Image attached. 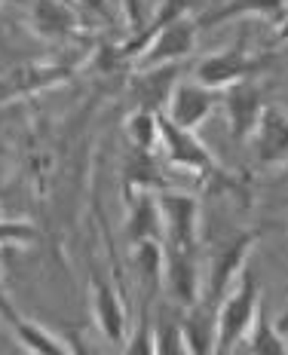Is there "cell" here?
Instances as JSON below:
<instances>
[{
  "mask_svg": "<svg viewBox=\"0 0 288 355\" xmlns=\"http://www.w3.org/2000/svg\"><path fill=\"white\" fill-rule=\"evenodd\" d=\"M261 282H257L252 266H242L230 291L218 303V337H215V355H233V349L248 337L252 324L261 313Z\"/></svg>",
  "mask_w": 288,
  "mask_h": 355,
  "instance_id": "obj_1",
  "label": "cell"
},
{
  "mask_svg": "<svg viewBox=\"0 0 288 355\" xmlns=\"http://www.w3.org/2000/svg\"><path fill=\"white\" fill-rule=\"evenodd\" d=\"M160 150L172 168H181V172L194 175L199 181H218V184H224V187H236V181L221 168L215 153L199 141L196 132L178 129V125H172L162 114H160Z\"/></svg>",
  "mask_w": 288,
  "mask_h": 355,
  "instance_id": "obj_2",
  "label": "cell"
},
{
  "mask_svg": "<svg viewBox=\"0 0 288 355\" xmlns=\"http://www.w3.org/2000/svg\"><path fill=\"white\" fill-rule=\"evenodd\" d=\"M267 68H270V55L248 53L246 40H236L233 46L218 49V53L199 58V64L194 68V80L205 89L224 92V89H230L236 83L257 80Z\"/></svg>",
  "mask_w": 288,
  "mask_h": 355,
  "instance_id": "obj_3",
  "label": "cell"
},
{
  "mask_svg": "<svg viewBox=\"0 0 288 355\" xmlns=\"http://www.w3.org/2000/svg\"><path fill=\"white\" fill-rule=\"evenodd\" d=\"M162 288L169 303L187 309L203 297V272H199V245L178 248L162 245Z\"/></svg>",
  "mask_w": 288,
  "mask_h": 355,
  "instance_id": "obj_4",
  "label": "cell"
},
{
  "mask_svg": "<svg viewBox=\"0 0 288 355\" xmlns=\"http://www.w3.org/2000/svg\"><path fill=\"white\" fill-rule=\"evenodd\" d=\"M261 233L257 230H248V233H233L224 245L215 248L212 254V263H209V272L203 276V297L212 300V303H221L230 285L236 282V276L242 272V266L248 263V254L252 248L257 245Z\"/></svg>",
  "mask_w": 288,
  "mask_h": 355,
  "instance_id": "obj_5",
  "label": "cell"
},
{
  "mask_svg": "<svg viewBox=\"0 0 288 355\" xmlns=\"http://www.w3.org/2000/svg\"><path fill=\"white\" fill-rule=\"evenodd\" d=\"M160 218H162V245L194 248L199 245V196L184 193V190L166 187L157 193Z\"/></svg>",
  "mask_w": 288,
  "mask_h": 355,
  "instance_id": "obj_6",
  "label": "cell"
},
{
  "mask_svg": "<svg viewBox=\"0 0 288 355\" xmlns=\"http://www.w3.org/2000/svg\"><path fill=\"white\" fill-rule=\"evenodd\" d=\"M90 313L99 328V334L108 340L110 346H123L129 334V309L123 306V294L114 279L105 272L92 270L90 276Z\"/></svg>",
  "mask_w": 288,
  "mask_h": 355,
  "instance_id": "obj_7",
  "label": "cell"
},
{
  "mask_svg": "<svg viewBox=\"0 0 288 355\" xmlns=\"http://www.w3.org/2000/svg\"><path fill=\"white\" fill-rule=\"evenodd\" d=\"M196 37H199L196 16L194 12L181 16L178 21L162 28L142 53L135 55V71H151V68H162V64H184V58L194 55Z\"/></svg>",
  "mask_w": 288,
  "mask_h": 355,
  "instance_id": "obj_8",
  "label": "cell"
},
{
  "mask_svg": "<svg viewBox=\"0 0 288 355\" xmlns=\"http://www.w3.org/2000/svg\"><path fill=\"white\" fill-rule=\"evenodd\" d=\"M218 107L224 110V120H227V129H230V138L236 144H246L252 138L257 120H261L264 107V86L257 80H246V83H236L230 89L221 92V101Z\"/></svg>",
  "mask_w": 288,
  "mask_h": 355,
  "instance_id": "obj_9",
  "label": "cell"
},
{
  "mask_svg": "<svg viewBox=\"0 0 288 355\" xmlns=\"http://www.w3.org/2000/svg\"><path fill=\"white\" fill-rule=\"evenodd\" d=\"M218 101H221V92H215V89L199 86L196 80H178L172 95H169L166 107H162V116L172 125H178V129L196 132L199 125L215 114Z\"/></svg>",
  "mask_w": 288,
  "mask_h": 355,
  "instance_id": "obj_10",
  "label": "cell"
},
{
  "mask_svg": "<svg viewBox=\"0 0 288 355\" xmlns=\"http://www.w3.org/2000/svg\"><path fill=\"white\" fill-rule=\"evenodd\" d=\"M252 150L257 166L276 168L288 162V110L279 105H267L252 132Z\"/></svg>",
  "mask_w": 288,
  "mask_h": 355,
  "instance_id": "obj_11",
  "label": "cell"
},
{
  "mask_svg": "<svg viewBox=\"0 0 288 355\" xmlns=\"http://www.w3.org/2000/svg\"><path fill=\"white\" fill-rule=\"evenodd\" d=\"M285 12H288V0H212L196 16V25L199 31H212V28L233 19H261L276 25Z\"/></svg>",
  "mask_w": 288,
  "mask_h": 355,
  "instance_id": "obj_12",
  "label": "cell"
},
{
  "mask_svg": "<svg viewBox=\"0 0 288 355\" xmlns=\"http://www.w3.org/2000/svg\"><path fill=\"white\" fill-rule=\"evenodd\" d=\"M126 205V218H123V236L126 245L135 248L142 242H162V218H160V202L153 190H142L123 199Z\"/></svg>",
  "mask_w": 288,
  "mask_h": 355,
  "instance_id": "obj_13",
  "label": "cell"
},
{
  "mask_svg": "<svg viewBox=\"0 0 288 355\" xmlns=\"http://www.w3.org/2000/svg\"><path fill=\"white\" fill-rule=\"evenodd\" d=\"M181 334L190 355H215L218 337V303L199 297L194 306L181 309Z\"/></svg>",
  "mask_w": 288,
  "mask_h": 355,
  "instance_id": "obj_14",
  "label": "cell"
},
{
  "mask_svg": "<svg viewBox=\"0 0 288 355\" xmlns=\"http://www.w3.org/2000/svg\"><path fill=\"white\" fill-rule=\"evenodd\" d=\"M28 25L40 40L58 43L77 34L80 19L74 12V6L65 3V0H34L31 10H28Z\"/></svg>",
  "mask_w": 288,
  "mask_h": 355,
  "instance_id": "obj_15",
  "label": "cell"
},
{
  "mask_svg": "<svg viewBox=\"0 0 288 355\" xmlns=\"http://www.w3.org/2000/svg\"><path fill=\"white\" fill-rule=\"evenodd\" d=\"M178 77H181V64H162V68H151V71H135V77H132V98H135V107L162 114L169 95H172L175 83H178Z\"/></svg>",
  "mask_w": 288,
  "mask_h": 355,
  "instance_id": "obj_16",
  "label": "cell"
},
{
  "mask_svg": "<svg viewBox=\"0 0 288 355\" xmlns=\"http://www.w3.org/2000/svg\"><path fill=\"white\" fill-rule=\"evenodd\" d=\"M123 199L132 196V193H142V190H160L169 187V178L162 172L160 159L153 150H138V147H129L126 157H123Z\"/></svg>",
  "mask_w": 288,
  "mask_h": 355,
  "instance_id": "obj_17",
  "label": "cell"
},
{
  "mask_svg": "<svg viewBox=\"0 0 288 355\" xmlns=\"http://www.w3.org/2000/svg\"><path fill=\"white\" fill-rule=\"evenodd\" d=\"M3 322H6V328H10V334L16 337V343L28 355H68V346H65V340L58 331L43 328L40 322L22 315L16 306L3 315Z\"/></svg>",
  "mask_w": 288,
  "mask_h": 355,
  "instance_id": "obj_18",
  "label": "cell"
},
{
  "mask_svg": "<svg viewBox=\"0 0 288 355\" xmlns=\"http://www.w3.org/2000/svg\"><path fill=\"white\" fill-rule=\"evenodd\" d=\"M190 12H194V0H160V3L153 6V16L142 25V31L132 34V40L120 49V53L135 58V55L147 46V43H151L153 37H157V34L162 31V28L172 25V21H178L181 16H190Z\"/></svg>",
  "mask_w": 288,
  "mask_h": 355,
  "instance_id": "obj_19",
  "label": "cell"
},
{
  "mask_svg": "<svg viewBox=\"0 0 288 355\" xmlns=\"http://www.w3.org/2000/svg\"><path fill=\"white\" fill-rule=\"evenodd\" d=\"M153 355H190L181 334V315L169 300H160L153 313Z\"/></svg>",
  "mask_w": 288,
  "mask_h": 355,
  "instance_id": "obj_20",
  "label": "cell"
},
{
  "mask_svg": "<svg viewBox=\"0 0 288 355\" xmlns=\"http://www.w3.org/2000/svg\"><path fill=\"white\" fill-rule=\"evenodd\" d=\"M129 251H132V266H135V279L142 285L144 300L157 297L162 288V242H142V245Z\"/></svg>",
  "mask_w": 288,
  "mask_h": 355,
  "instance_id": "obj_21",
  "label": "cell"
},
{
  "mask_svg": "<svg viewBox=\"0 0 288 355\" xmlns=\"http://www.w3.org/2000/svg\"><path fill=\"white\" fill-rule=\"evenodd\" d=\"M242 343H246L248 355H288L285 334H279L276 331V324L270 322V315L264 313V306H261V313H257L252 331H248V337L242 340Z\"/></svg>",
  "mask_w": 288,
  "mask_h": 355,
  "instance_id": "obj_22",
  "label": "cell"
},
{
  "mask_svg": "<svg viewBox=\"0 0 288 355\" xmlns=\"http://www.w3.org/2000/svg\"><path fill=\"white\" fill-rule=\"evenodd\" d=\"M68 73H71L68 68H58V64H31V68H22L10 77V83L16 89L6 92V98H19V95H25V92H37V89L62 83Z\"/></svg>",
  "mask_w": 288,
  "mask_h": 355,
  "instance_id": "obj_23",
  "label": "cell"
},
{
  "mask_svg": "<svg viewBox=\"0 0 288 355\" xmlns=\"http://www.w3.org/2000/svg\"><path fill=\"white\" fill-rule=\"evenodd\" d=\"M126 141L138 150H157L160 147V114L153 110H132L126 116Z\"/></svg>",
  "mask_w": 288,
  "mask_h": 355,
  "instance_id": "obj_24",
  "label": "cell"
},
{
  "mask_svg": "<svg viewBox=\"0 0 288 355\" xmlns=\"http://www.w3.org/2000/svg\"><path fill=\"white\" fill-rule=\"evenodd\" d=\"M126 355H153V319H151V300H142L138 322L126 334Z\"/></svg>",
  "mask_w": 288,
  "mask_h": 355,
  "instance_id": "obj_25",
  "label": "cell"
},
{
  "mask_svg": "<svg viewBox=\"0 0 288 355\" xmlns=\"http://www.w3.org/2000/svg\"><path fill=\"white\" fill-rule=\"evenodd\" d=\"M34 239H37V230L28 220H0V248H19Z\"/></svg>",
  "mask_w": 288,
  "mask_h": 355,
  "instance_id": "obj_26",
  "label": "cell"
},
{
  "mask_svg": "<svg viewBox=\"0 0 288 355\" xmlns=\"http://www.w3.org/2000/svg\"><path fill=\"white\" fill-rule=\"evenodd\" d=\"M58 334H62L65 346H68V355H99V349L90 343V337L80 328H62Z\"/></svg>",
  "mask_w": 288,
  "mask_h": 355,
  "instance_id": "obj_27",
  "label": "cell"
},
{
  "mask_svg": "<svg viewBox=\"0 0 288 355\" xmlns=\"http://www.w3.org/2000/svg\"><path fill=\"white\" fill-rule=\"evenodd\" d=\"M144 0H123V12H129V25H132V34L142 31L144 25V12H142Z\"/></svg>",
  "mask_w": 288,
  "mask_h": 355,
  "instance_id": "obj_28",
  "label": "cell"
},
{
  "mask_svg": "<svg viewBox=\"0 0 288 355\" xmlns=\"http://www.w3.org/2000/svg\"><path fill=\"white\" fill-rule=\"evenodd\" d=\"M270 49H282V46H288V12L282 19L273 25V34H270V43H267Z\"/></svg>",
  "mask_w": 288,
  "mask_h": 355,
  "instance_id": "obj_29",
  "label": "cell"
},
{
  "mask_svg": "<svg viewBox=\"0 0 288 355\" xmlns=\"http://www.w3.org/2000/svg\"><path fill=\"white\" fill-rule=\"evenodd\" d=\"M77 3L90 6V10H95L99 16H105V19H114V10H110V0H77Z\"/></svg>",
  "mask_w": 288,
  "mask_h": 355,
  "instance_id": "obj_30",
  "label": "cell"
},
{
  "mask_svg": "<svg viewBox=\"0 0 288 355\" xmlns=\"http://www.w3.org/2000/svg\"><path fill=\"white\" fill-rule=\"evenodd\" d=\"M10 309H12V300H10V294H6V288L0 285V319H3Z\"/></svg>",
  "mask_w": 288,
  "mask_h": 355,
  "instance_id": "obj_31",
  "label": "cell"
},
{
  "mask_svg": "<svg viewBox=\"0 0 288 355\" xmlns=\"http://www.w3.org/2000/svg\"><path fill=\"white\" fill-rule=\"evenodd\" d=\"M273 324H276V331H279V334H285V337H288V303H285V309H282V313H279V319L273 322Z\"/></svg>",
  "mask_w": 288,
  "mask_h": 355,
  "instance_id": "obj_32",
  "label": "cell"
},
{
  "mask_svg": "<svg viewBox=\"0 0 288 355\" xmlns=\"http://www.w3.org/2000/svg\"><path fill=\"white\" fill-rule=\"evenodd\" d=\"M6 3H19V0H0V6H6Z\"/></svg>",
  "mask_w": 288,
  "mask_h": 355,
  "instance_id": "obj_33",
  "label": "cell"
}]
</instances>
